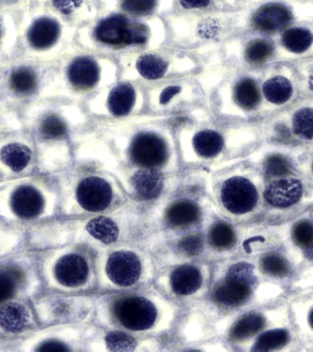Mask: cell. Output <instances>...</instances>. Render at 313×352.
<instances>
[{"instance_id":"6da1fadb","label":"cell","mask_w":313,"mask_h":352,"mask_svg":"<svg viewBox=\"0 0 313 352\" xmlns=\"http://www.w3.org/2000/svg\"><path fill=\"white\" fill-rule=\"evenodd\" d=\"M63 16L35 0H21L16 57L54 63L65 41Z\"/></svg>"},{"instance_id":"7a4b0ae2","label":"cell","mask_w":313,"mask_h":352,"mask_svg":"<svg viewBox=\"0 0 313 352\" xmlns=\"http://www.w3.org/2000/svg\"><path fill=\"white\" fill-rule=\"evenodd\" d=\"M54 63L15 57L0 67V118L43 98Z\"/></svg>"},{"instance_id":"3957f363","label":"cell","mask_w":313,"mask_h":352,"mask_svg":"<svg viewBox=\"0 0 313 352\" xmlns=\"http://www.w3.org/2000/svg\"><path fill=\"white\" fill-rule=\"evenodd\" d=\"M95 35L99 41L107 45L143 44L147 41L148 29L141 22L131 21L125 15L114 14L99 22Z\"/></svg>"},{"instance_id":"277c9868","label":"cell","mask_w":313,"mask_h":352,"mask_svg":"<svg viewBox=\"0 0 313 352\" xmlns=\"http://www.w3.org/2000/svg\"><path fill=\"white\" fill-rule=\"evenodd\" d=\"M255 277L253 266L241 263L233 265L221 285L213 291V298L227 307H236L246 302L251 296Z\"/></svg>"},{"instance_id":"5b68a950","label":"cell","mask_w":313,"mask_h":352,"mask_svg":"<svg viewBox=\"0 0 313 352\" xmlns=\"http://www.w3.org/2000/svg\"><path fill=\"white\" fill-rule=\"evenodd\" d=\"M112 311L121 324L135 331L150 329L156 318V307L144 297H123L113 305Z\"/></svg>"},{"instance_id":"8992f818","label":"cell","mask_w":313,"mask_h":352,"mask_svg":"<svg viewBox=\"0 0 313 352\" xmlns=\"http://www.w3.org/2000/svg\"><path fill=\"white\" fill-rule=\"evenodd\" d=\"M257 198L254 184L246 178H230L222 186V202L231 213H248L257 206Z\"/></svg>"},{"instance_id":"52a82bcc","label":"cell","mask_w":313,"mask_h":352,"mask_svg":"<svg viewBox=\"0 0 313 352\" xmlns=\"http://www.w3.org/2000/svg\"><path fill=\"white\" fill-rule=\"evenodd\" d=\"M129 153L135 164L150 169L161 166L167 159L166 143L150 132L137 135L131 143Z\"/></svg>"},{"instance_id":"ba28073f","label":"cell","mask_w":313,"mask_h":352,"mask_svg":"<svg viewBox=\"0 0 313 352\" xmlns=\"http://www.w3.org/2000/svg\"><path fill=\"white\" fill-rule=\"evenodd\" d=\"M19 2L0 5V67L16 57Z\"/></svg>"},{"instance_id":"9c48e42d","label":"cell","mask_w":313,"mask_h":352,"mask_svg":"<svg viewBox=\"0 0 313 352\" xmlns=\"http://www.w3.org/2000/svg\"><path fill=\"white\" fill-rule=\"evenodd\" d=\"M62 69L63 76L68 87L74 91H86L97 84L99 67L91 57L79 55L71 58Z\"/></svg>"},{"instance_id":"30bf717a","label":"cell","mask_w":313,"mask_h":352,"mask_svg":"<svg viewBox=\"0 0 313 352\" xmlns=\"http://www.w3.org/2000/svg\"><path fill=\"white\" fill-rule=\"evenodd\" d=\"M112 188L106 180L96 176L84 179L77 187V200L85 210H104L112 200Z\"/></svg>"},{"instance_id":"8fae6325","label":"cell","mask_w":313,"mask_h":352,"mask_svg":"<svg viewBox=\"0 0 313 352\" xmlns=\"http://www.w3.org/2000/svg\"><path fill=\"white\" fill-rule=\"evenodd\" d=\"M106 272L117 285L126 287L134 285L141 272L139 258L133 252H114L107 261Z\"/></svg>"},{"instance_id":"7c38bea8","label":"cell","mask_w":313,"mask_h":352,"mask_svg":"<svg viewBox=\"0 0 313 352\" xmlns=\"http://www.w3.org/2000/svg\"><path fill=\"white\" fill-rule=\"evenodd\" d=\"M292 14L285 6L269 3L258 8L252 19L253 26L264 32H275L290 24Z\"/></svg>"},{"instance_id":"4fadbf2b","label":"cell","mask_w":313,"mask_h":352,"mask_svg":"<svg viewBox=\"0 0 313 352\" xmlns=\"http://www.w3.org/2000/svg\"><path fill=\"white\" fill-rule=\"evenodd\" d=\"M302 184L297 179L288 178L275 181L266 187L265 199L275 208H286L295 205L301 199Z\"/></svg>"},{"instance_id":"5bb4252c","label":"cell","mask_w":313,"mask_h":352,"mask_svg":"<svg viewBox=\"0 0 313 352\" xmlns=\"http://www.w3.org/2000/svg\"><path fill=\"white\" fill-rule=\"evenodd\" d=\"M89 269L81 256L66 255L55 266V276L60 283L68 287H76L86 282Z\"/></svg>"},{"instance_id":"9a60e30c","label":"cell","mask_w":313,"mask_h":352,"mask_svg":"<svg viewBox=\"0 0 313 352\" xmlns=\"http://www.w3.org/2000/svg\"><path fill=\"white\" fill-rule=\"evenodd\" d=\"M43 197L32 184H21L11 195V206L18 216L32 219L40 214Z\"/></svg>"},{"instance_id":"2e32d148","label":"cell","mask_w":313,"mask_h":352,"mask_svg":"<svg viewBox=\"0 0 313 352\" xmlns=\"http://www.w3.org/2000/svg\"><path fill=\"white\" fill-rule=\"evenodd\" d=\"M132 186L137 195L143 199L158 197L163 187V176L159 170L143 169L137 170L131 179Z\"/></svg>"},{"instance_id":"e0dca14e","label":"cell","mask_w":313,"mask_h":352,"mask_svg":"<svg viewBox=\"0 0 313 352\" xmlns=\"http://www.w3.org/2000/svg\"><path fill=\"white\" fill-rule=\"evenodd\" d=\"M202 277L196 267L183 265L174 270L170 275L172 290L180 296H189L199 290Z\"/></svg>"},{"instance_id":"ac0fdd59","label":"cell","mask_w":313,"mask_h":352,"mask_svg":"<svg viewBox=\"0 0 313 352\" xmlns=\"http://www.w3.org/2000/svg\"><path fill=\"white\" fill-rule=\"evenodd\" d=\"M136 99L134 87L128 82L117 85L113 88L108 98L110 112L115 117H123L133 109Z\"/></svg>"},{"instance_id":"d6986e66","label":"cell","mask_w":313,"mask_h":352,"mask_svg":"<svg viewBox=\"0 0 313 352\" xmlns=\"http://www.w3.org/2000/svg\"><path fill=\"white\" fill-rule=\"evenodd\" d=\"M199 206L189 200L178 201L172 204L166 211V219L174 227H186L199 219Z\"/></svg>"},{"instance_id":"ffe728a7","label":"cell","mask_w":313,"mask_h":352,"mask_svg":"<svg viewBox=\"0 0 313 352\" xmlns=\"http://www.w3.org/2000/svg\"><path fill=\"white\" fill-rule=\"evenodd\" d=\"M27 321L29 313L21 304L10 302L0 308V327L5 331H21L26 327Z\"/></svg>"},{"instance_id":"44dd1931","label":"cell","mask_w":313,"mask_h":352,"mask_svg":"<svg viewBox=\"0 0 313 352\" xmlns=\"http://www.w3.org/2000/svg\"><path fill=\"white\" fill-rule=\"evenodd\" d=\"M194 147L199 155L211 158L221 153L224 147V140L218 132L202 131L198 132L194 138Z\"/></svg>"},{"instance_id":"7402d4cb","label":"cell","mask_w":313,"mask_h":352,"mask_svg":"<svg viewBox=\"0 0 313 352\" xmlns=\"http://www.w3.org/2000/svg\"><path fill=\"white\" fill-rule=\"evenodd\" d=\"M265 326V319L259 314H247L239 319L231 329L233 340H243L257 334Z\"/></svg>"},{"instance_id":"603a6c76","label":"cell","mask_w":313,"mask_h":352,"mask_svg":"<svg viewBox=\"0 0 313 352\" xmlns=\"http://www.w3.org/2000/svg\"><path fill=\"white\" fill-rule=\"evenodd\" d=\"M43 3L65 19H78L88 10L92 0H35Z\"/></svg>"},{"instance_id":"cb8c5ba5","label":"cell","mask_w":313,"mask_h":352,"mask_svg":"<svg viewBox=\"0 0 313 352\" xmlns=\"http://www.w3.org/2000/svg\"><path fill=\"white\" fill-rule=\"evenodd\" d=\"M263 92L269 102L281 104L286 103L292 95V85L285 77L275 76L264 84Z\"/></svg>"},{"instance_id":"d4e9b609","label":"cell","mask_w":313,"mask_h":352,"mask_svg":"<svg viewBox=\"0 0 313 352\" xmlns=\"http://www.w3.org/2000/svg\"><path fill=\"white\" fill-rule=\"evenodd\" d=\"M88 232L95 238L103 242L110 244L117 241L118 238V228L112 219L106 217H98L91 220L87 224Z\"/></svg>"},{"instance_id":"484cf974","label":"cell","mask_w":313,"mask_h":352,"mask_svg":"<svg viewBox=\"0 0 313 352\" xmlns=\"http://www.w3.org/2000/svg\"><path fill=\"white\" fill-rule=\"evenodd\" d=\"M236 103L244 109H253L260 101V93L254 80L244 78L235 88Z\"/></svg>"},{"instance_id":"4316f807","label":"cell","mask_w":313,"mask_h":352,"mask_svg":"<svg viewBox=\"0 0 313 352\" xmlns=\"http://www.w3.org/2000/svg\"><path fill=\"white\" fill-rule=\"evenodd\" d=\"M282 43L288 51L302 54L312 46L313 35L310 30L294 28L283 34Z\"/></svg>"},{"instance_id":"83f0119b","label":"cell","mask_w":313,"mask_h":352,"mask_svg":"<svg viewBox=\"0 0 313 352\" xmlns=\"http://www.w3.org/2000/svg\"><path fill=\"white\" fill-rule=\"evenodd\" d=\"M164 0H117V6L126 15H151L161 7Z\"/></svg>"},{"instance_id":"f1b7e54d","label":"cell","mask_w":313,"mask_h":352,"mask_svg":"<svg viewBox=\"0 0 313 352\" xmlns=\"http://www.w3.org/2000/svg\"><path fill=\"white\" fill-rule=\"evenodd\" d=\"M137 67L143 77L155 80L161 78L166 73L167 63L158 55L145 54L140 57Z\"/></svg>"},{"instance_id":"f546056e","label":"cell","mask_w":313,"mask_h":352,"mask_svg":"<svg viewBox=\"0 0 313 352\" xmlns=\"http://www.w3.org/2000/svg\"><path fill=\"white\" fill-rule=\"evenodd\" d=\"M209 239L214 249L227 250L235 245V233L232 227L227 223L217 222L211 228Z\"/></svg>"},{"instance_id":"4dcf8cb0","label":"cell","mask_w":313,"mask_h":352,"mask_svg":"<svg viewBox=\"0 0 313 352\" xmlns=\"http://www.w3.org/2000/svg\"><path fill=\"white\" fill-rule=\"evenodd\" d=\"M288 333L284 329L270 330L260 336L253 351H270L282 348L288 343Z\"/></svg>"},{"instance_id":"1f68e13d","label":"cell","mask_w":313,"mask_h":352,"mask_svg":"<svg viewBox=\"0 0 313 352\" xmlns=\"http://www.w3.org/2000/svg\"><path fill=\"white\" fill-rule=\"evenodd\" d=\"M261 268L265 274L274 277H284L290 272L288 261L276 253H269L261 260Z\"/></svg>"},{"instance_id":"d6a6232c","label":"cell","mask_w":313,"mask_h":352,"mask_svg":"<svg viewBox=\"0 0 313 352\" xmlns=\"http://www.w3.org/2000/svg\"><path fill=\"white\" fill-rule=\"evenodd\" d=\"M273 54V46L266 40H255L247 45L246 59L250 63H262Z\"/></svg>"},{"instance_id":"836d02e7","label":"cell","mask_w":313,"mask_h":352,"mask_svg":"<svg viewBox=\"0 0 313 352\" xmlns=\"http://www.w3.org/2000/svg\"><path fill=\"white\" fill-rule=\"evenodd\" d=\"M294 132L306 140H313V109H302L293 117Z\"/></svg>"},{"instance_id":"e575fe53","label":"cell","mask_w":313,"mask_h":352,"mask_svg":"<svg viewBox=\"0 0 313 352\" xmlns=\"http://www.w3.org/2000/svg\"><path fill=\"white\" fill-rule=\"evenodd\" d=\"M294 242L299 247L309 249L313 245V224L308 220L298 222L292 230Z\"/></svg>"},{"instance_id":"d590c367","label":"cell","mask_w":313,"mask_h":352,"mask_svg":"<svg viewBox=\"0 0 313 352\" xmlns=\"http://www.w3.org/2000/svg\"><path fill=\"white\" fill-rule=\"evenodd\" d=\"M106 345L110 351H130L136 348L134 338L122 332H111L106 336Z\"/></svg>"},{"instance_id":"8d00e7d4","label":"cell","mask_w":313,"mask_h":352,"mask_svg":"<svg viewBox=\"0 0 313 352\" xmlns=\"http://www.w3.org/2000/svg\"><path fill=\"white\" fill-rule=\"evenodd\" d=\"M266 175L274 176H285L291 173V166L288 160L279 154L269 156L264 164Z\"/></svg>"},{"instance_id":"74e56055","label":"cell","mask_w":313,"mask_h":352,"mask_svg":"<svg viewBox=\"0 0 313 352\" xmlns=\"http://www.w3.org/2000/svg\"><path fill=\"white\" fill-rule=\"evenodd\" d=\"M178 248L187 255H197L202 252V241L199 236H187L178 242Z\"/></svg>"},{"instance_id":"f35d334b","label":"cell","mask_w":313,"mask_h":352,"mask_svg":"<svg viewBox=\"0 0 313 352\" xmlns=\"http://www.w3.org/2000/svg\"><path fill=\"white\" fill-rule=\"evenodd\" d=\"M15 293V280L10 275L0 274V302L7 301Z\"/></svg>"},{"instance_id":"ab89813d","label":"cell","mask_w":313,"mask_h":352,"mask_svg":"<svg viewBox=\"0 0 313 352\" xmlns=\"http://www.w3.org/2000/svg\"><path fill=\"white\" fill-rule=\"evenodd\" d=\"M213 0H177L178 6L184 10H203L210 8Z\"/></svg>"},{"instance_id":"60d3db41","label":"cell","mask_w":313,"mask_h":352,"mask_svg":"<svg viewBox=\"0 0 313 352\" xmlns=\"http://www.w3.org/2000/svg\"><path fill=\"white\" fill-rule=\"evenodd\" d=\"M40 351H67L69 349L62 342L56 340L46 341L41 344L40 348L38 349Z\"/></svg>"},{"instance_id":"b9f144b4","label":"cell","mask_w":313,"mask_h":352,"mask_svg":"<svg viewBox=\"0 0 313 352\" xmlns=\"http://www.w3.org/2000/svg\"><path fill=\"white\" fill-rule=\"evenodd\" d=\"M178 92H180V88L178 87H167V89L163 91V93H162L161 96V103L166 104L167 102H169L170 99H172L173 96Z\"/></svg>"},{"instance_id":"7bdbcfd3","label":"cell","mask_w":313,"mask_h":352,"mask_svg":"<svg viewBox=\"0 0 313 352\" xmlns=\"http://www.w3.org/2000/svg\"><path fill=\"white\" fill-rule=\"evenodd\" d=\"M21 0H0V5L3 4H13V3H18Z\"/></svg>"},{"instance_id":"ee69618b","label":"cell","mask_w":313,"mask_h":352,"mask_svg":"<svg viewBox=\"0 0 313 352\" xmlns=\"http://www.w3.org/2000/svg\"><path fill=\"white\" fill-rule=\"evenodd\" d=\"M309 322H310V327H312L313 329V308H312V310L310 311V313Z\"/></svg>"},{"instance_id":"f6af8a7d","label":"cell","mask_w":313,"mask_h":352,"mask_svg":"<svg viewBox=\"0 0 313 352\" xmlns=\"http://www.w3.org/2000/svg\"><path fill=\"white\" fill-rule=\"evenodd\" d=\"M310 87H312V89L313 90V74H312V76H310Z\"/></svg>"},{"instance_id":"bcb514c9","label":"cell","mask_w":313,"mask_h":352,"mask_svg":"<svg viewBox=\"0 0 313 352\" xmlns=\"http://www.w3.org/2000/svg\"><path fill=\"white\" fill-rule=\"evenodd\" d=\"M312 168H313V165H312Z\"/></svg>"}]
</instances>
